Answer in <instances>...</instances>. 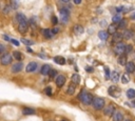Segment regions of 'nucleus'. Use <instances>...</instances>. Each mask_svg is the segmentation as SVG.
I'll return each instance as SVG.
<instances>
[{"mask_svg":"<svg viewBox=\"0 0 135 121\" xmlns=\"http://www.w3.org/2000/svg\"><path fill=\"white\" fill-rule=\"evenodd\" d=\"M78 98L80 99V101H81L84 104H91V103H93V96H92L91 94L89 93H85V91H82L81 93L79 94Z\"/></svg>","mask_w":135,"mask_h":121,"instance_id":"nucleus-1","label":"nucleus"},{"mask_svg":"<svg viewBox=\"0 0 135 121\" xmlns=\"http://www.w3.org/2000/svg\"><path fill=\"white\" fill-rule=\"evenodd\" d=\"M93 108L95 109H101L105 108V99L103 98H95L93 100Z\"/></svg>","mask_w":135,"mask_h":121,"instance_id":"nucleus-2","label":"nucleus"},{"mask_svg":"<svg viewBox=\"0 0 135 121\" xmlns=\"http://www.w3.org/2000/svg\"><path fill=\"white\" fill-rule=\"evenodd\" d=\"M114 52H115V54L117 55H122L126 53V44H123L122 42H118L115 44V47H114Z\"/></svg>","mask_w":135,"mask_h":121,"instance_id":"nucleus-3","label":"nucleus"},{"mask_svg":"<svg viewBox=\"0 0 135 121\" xmlns=\"http://www.w3.org/2000/svg\"><path fill=\"white\" fill-rule=\"evenodd\" d=\"M12 60H13V57L11 56L8 53H5V54H2L1 56V63L3 65H8L12 63Z\"/></svg>","mask_w":135,"mask_h":121,"instance_id":"nucleus-4","label":"nucleus"},{"mask_svg":"<svg viewBox=\"0 0 135 121\" xmlns=\"http://www.w3.org/2000/svg\"><path fill=\"white\" fill-rule=\"evenodd\" d=\"M59 14H60V19H61V21L64 22V23H67L68 20H69V17H70V13L68 12V10L61 8V10L59 11Z\"/></svg>","mask_w":135,"mask_h":121,"instance_id":"nucleus-5","label":"nucleus"},{"mask_svg":"<svg viewBox=\"0 0 135 121\" xmlns=\"http://www.w3.org/2000/svg\"><path fill=\"white\" fill-rule=\"evenodd\" d=\"M108 93L110 94L111 96H113V97H118L120 95V90H119V87L113 85V86H110V87H109Z\"/></svg>","mask_w":135,"mask_h":121,"instance_id":"nucleus-6","label":"nucleus"},{"mask_svg":"<svg viewBox=\"0 0 135 121\" xmlns=\"http://www.w3.org/2000/svg\"><path fill=\"white\" fill-rule=\"evenodd\" d=\"M28 21L19 22V24H18V31L21 34H24V33H27V32H28Z\"/></svg>","mask_w":135,"mask_h":121,"instance_id":"nucleus-7","label":"nucleus"},{"mask_svg":"<svg viewBox=\"0 0 135 121\" xmlns=\"http://www.w3.org/2000/svg\"><path fill=\"white\" fill-rule=\"evenodd\" d=\"M103 113H105L106 116H113V114L115 113V108L114 105H108L107 108H105L103 109Z\"/></svg>","mask_w":135,"mask_h":121,"instance_id":"nucleus-8","label":"nucleus"},{"mask_svg":"<svg viewBox=\"0 0 135 121\" xmlns=\"http://www.w3.org/2000/svg\"><path fill=\"white\" fill-rule=\"evenodd\" d=\"M56 85L59 86V87H61V86H64V84L65 83V77L62 76V75H58V76L56 77Z\"/></svg>","mask_w":135,"mask_h":121,"instance_id":"nucleus-9","label":"nucleus"},{"mask_svg":"<svg viewBox=\"0 0 135 121\" xmlns=\"http://www.w3.org/2000/svg\"><path fill=\"white\" fill-rule=\"evenodd\" d=\"M36 68H37V63L34 62V61H32V62H30V63H28V64L27 65L25 70H27L28 73H32V72L36 71Z\"/></svg>","mask_w":135,"mask_h":121,"instance_id":"nucleus-10","label":"nucleus"},{"mask_svg":"<svg viewBox=\"0 0 135 121\" xmlns=\"http://www.w3.org/2000/svg\"><path fill=\"white\" fill-rule=\"evenodd\" d=\"M22 68H23V64H22L21 62H17L12 67V72L13 73H18V72H20Z\"/></svg>","mask_w":135,"mask_h":121,"instance_id":"nucleus-11","label":"nucleus"},{"mask_svg":"<svg viewBox=\"0 0 135 121\" xmlns=\"http://www.w3.org/2000/svg\"><path fill=\"white\" fill-rule=\"evenodd\" d=\"M122 35H123V39H126V40H130L131 38H133L134 33H133V32H132L131 30H126V31L122 33Z\"/></svg>","mask_w":135,"mask_h":121,"instance_id":"nucleus-12","label":"nucleus"},{"mask_svg":"<svg viewBox=\"0 0 135 121\" xmlns=\"http://www.w3.org/2000/svg\"><path fill=\"white\" fill-rule=\"evenodd\" d=\"M126 71H127L128 73H133V72L135 71V64H134V62L129 61L127 64H126Z\"/></svg>","mask_w":135,"mask_h":121,"instance_id":"nucleus-13","label":"nucleus"},{"mask_svg":"<svg viewBox=\"0 0 135 121\" xmlns=\"http://www.w3.org/2000/svg\"><path fill=\"white\" fill-rule=\"evenodd\" d=\"M112 117H113V121H123V115L120 112H115Z\"/></svg>","mask_w":135,"mask_h":121,"instance_id":"nucleus-14","label":"nucleus"},{"mask_svg":"<svg viewBox=\"0 0 135 121\" xmlns=\"http://www.w3.org/2000/svg\"><path fill=\"white\" fill-rule=\"evenodd\" d=\"M123 39V35L122 34H120V33H116L113 35V41L114 42H116V43H118V42H121V40Z\"/></svg>","mask_w":135,"mask_h":121,"instance_id":"nucleus-15","label":"nucleus"},{"mask_svg":"<svg viewBox=\"0 0 135 121\" xmlns=\"http://www.w3.org/2000/svg\"><path fill=\"white\" fill-rule=\"evenodd\" d=\"M73 32H74L75 35H80V34L84 33V27H82L81 25L77 24V25H75V27H73Z\"/></svg>","mask_w":135,"mask_h":121,"instance_id":"nucleus-16","label":"nucleus"},{"mask_svg":"<svg viewBox=\"0 0 135 121\" xmlns=\"http://www.w3.org/2000/svg\"><path fill=\"white\" fill-rule=\"evenodd\" d=\"M117 24L116 23H113V24H110L108 27V33L109 34H112V35H114V34L117 32Z\"/></svg>","mask_w":135,"mask_h":121,"instance_id":"nucleus-17","label":"nucleus"},{"mask_svg":"<svg viewBox=\"0 0 135 121\" xmlns=\"http://www.w3.org/2000/svg\"><path fill=\"white\" fill-rule=\"evenodd\" d=\"M110 79L112 80V81H114V82H118V80H119V73H118V72H116V71L112 72L111 76H110Z\"/></svg>","mask_w":135,"mask_h":121,"instance_id":"nucleus-18","label":"nucleus"},{"mask_svg":"<svg viewBox=\"0 0 135 121\" xmlns=\"http://www.w3.org/2000/svg\"><path fill=\"white\" fill-rule=\"evenodd\" d=\"M42 35H43L45 38H52L53 37V32H52V30H49V28H44V30H42Z\"/></svg>","mask_w":135,"mask_h":121,"instance_id":"nucleus-19","label":"nucleus"},{"mask_svg":"<svg viewBox=\"0 0 135 121\" xmlns=\"http://www.w3.org/2000/svg\"><path fill=\"white\" fill-rule=\"evenodd\" d=\"M50 72H51V67L49 64H43L42 65V67H41V74L42 75H48V74H50Z\"/></svg>","mask_w":135,"mask_h":121,"instance_id":"nucleus-20","label":"nucleus"},{"mask_svg":"<svg viewBox=\"0 0 135 121\" xmlns=\"http://www.w3.org/2000/svg\"><path fill=\"white\" fill-rule=\"evenodd\" d=\"M16 19H17V21H18V22H24V21H28V20H27V17H25V15H23L22 13H17Z\"/></svg>","mask_w":135,"mask_h":121,"instance_id":"nucleus-21","label":"nucleus"},{"mask_svg":"<svg viewBox=\"0 0 135 121\" xmlns=\"http://www.w3.org/2000/svg\"><path fill=\"white\" fill-rule=\"evenodd\" d=\"M118 63L122 67H126L127 64V56H123V55H120V57H118Z\"/></svg>","mask_w":135,"mask_h":121,"instance_id":"nucleus-22","label":"nucleus"},{"mask_svg":"<svg viewBox=\"0 0 135 121\" xmlns=\"http://www.w3.org/2000/svg\"><path fill=\"white\" fill-rule=\"evenodd\" d=\"M98 37H99V39H101V40H107L109 37V33L106 31H100L98 33Z\"/></svg>","mask_w":135,"mask_h":121,"instance_id":"nucleus-23","label":"nucleus"},{"mask_svg":"<svg viewBox=\"0 0 135 121\" xmlns=\"http://www.w3.org/2000/svg\"><path fill=\"white\" fill-rule=\"evenodd\" d=\"M54 61H55L57 64H60V65H64V63H65V59L64 58V57H61V56H57L54 58Z\"/></svg>","mask_w":135,"mask_h":121,"instance_id":"nucleus-24","label":"nucleus"},{"mask_svg":"<svg viewBox=\"0 0 135 121\" xmlns=\"http://www.w3.org/2000/svg\"><path fill=\"white\" fill-rule=\"evenodd\" d=\"M22 113L24 115H33V114H35V109H33L31 108H24L22 109Z\"/></svg>","mask_w":135,"mask_h":121,"instance_id":"nucleus-25","label":"nucleus"},{"mask_svg":"<svg viewBox=\"0 0 135 121\" xmlns=\"http://www.w3.org/2000/svg\"><path fill=\"white\" fill-rule=\"evenodd\" d=\"M72 82H73L74 84H78L80 82V77L78 74H74L73 76H72Z\"/></svg>","mask_w":135,"mask_h":121,"instance_id":"nucleus-26","label":"nucleus"},{"mask_svg":"<svg viewBox=\"0 0 135 121\" xmlns=\"http://www.w3.org/2000/svg\"><path fill=\"white\" fill-rule=\"evenodd\" d=\"M13 56H14V58H15L16 60H18V61H20V60H22V58H23L22 54L20 53V52H17V51H15V52L13 53Z\"/></svg>","mask_w":135,"mask_h":121,"instance_id":"nucleus-27","label":"nucleus"},{"mask_svg":"<svg viewBox=\"0 0 135 121\" xmlns=\"http://www.w3.org/2000/svg\"><path fill=\"white\" fill-rule=\"evenodd\" d=\"M75 91H76L75 85H74V84H72V85H70V86L68 87V90H67V94H69V95H74V93H75Z\"/></svg>","mask_w":135,"mask_h":121,"instance_id":"nucleus-28","label":"nucleus"},{"mask_svg":"<svg viewBox=\"0 0 135 121\" xmlns=\"http://www.w3.org/2000/svg\"><path fill=\"white\" fill-rule=\"evenodd\" d=\"M127 96L130 98V99H133V98H135V90H133V88L128 90L127 91Z\"/></svg>","mask_w":135,"mask_h":121,"instance_id":"nucleus-29","label":"nucleus"},{"mask_svg":"<svg viewBox=\"0 0 135 121\" xmlns=\"http://www.w3.org/2000/svg\"><path fill=\"white\" fill-rule=\"evenodd\" d=\"M121 20H122V19H121V16H120L119 14H117V15H115V16L113 17V18H112V21H113L114 23H119Z\"/></svg>","mask_w":135,"mask_h":121,"instance_id":"nucleus-30","label":"nucleus"},{"mask_svg":"<svg viewBox=\"0 0 135 121\" xmlns=\"http://www.w3.org/2000/svg\"><path fill=\"white\" fill-rule=\"evenodd\" d=\"M21 42L23 43V44H25V45H32V44H34V41H32V40H30V39H25V38H22Z\"/></svg>","mask_w":135,"mask_h":121,"instance_id":"nucleus-31","label":"nucleus"},{"mask_svg":"<svg viewBox=\"0 0 135 121\" xmlns=\"http://www.w3.org/2000/svg\"><path fill=\"white\" fill-rule=\"evenodd\" d=\"M126 27H127V20L122 19L121 21L119 22V24H118V28H125Z\"/></svg>","mask_w":135,"mask_h":121,"instance_id":"nucleus-32","label":"nucleus"},{"mask_svg":"<svg viewBox=\"0 0 135 121\" xmlns=\"http://www.w3.org/2000/svg\"><path fill=\"white\" fill-rule=\"evenodd\" d=\"M11 5L13 8H17L19 5V0H11Z\"/></svg>","mask_w":135,"mask_h":121,"instance_id":"nucleus-33","label":"nucleus"},{"mask_svg":"<svg viewBox=\"0 0 135 121\" xmlns=\"http://www.w3.org/2000/svg\"><path fill=\"white\" fill-rule=\"evenodd\" d=\"M12 7V5H5V7H4V8H3V13L4 14H8V13H10L11 12V11H12V8L13 7Z\"/></svg>","mask_w":135,"mask_h":121,"instance_id":"nucleus-34","label":"nucleus"},{"mask_svg":"<svg viewBox=\"0 0 135 121\" xmlns=\"http://www.w3.org/2000/svg\"><path fill=\"white\" fill-rule=\"evenodd\" d=\"M44 93L48 95V96H51L52 95V87L51 86H47V87L44 88Z\"/></svg>","mask_w":135,"mask_h":121,"instance_id":"nucleus-35","label":"nucleus"},{"mask_svg":"<svg viewBox=\"0 0 135 121\" xmlns=\"http://www.w3.org/2000/svg\"><path fill=\"white\" fill-rule=\"evenodd\" d=\"M121 82L123 83V84H126V83H128L129 82V77L127 76V74H125L122 76V78H121Z\"/></svg>","mask_w":135,"mask_h":121,"instance_id":"nucleus-36","label":"nucleus"},{"mask_svg":"<svg viewBox=\"0 0 135 121\" xmlns=\"http://www.w3.org/2000/svg\"><path fill=\"white\" fill-rule=\"evenodd\" d=\"M132 52V45L131 44H128V45H126V54H130Z\"/></svg>","mask_w":135,"mask_h":121,"instance_id":"nucleus-37","label":"nucleus"},{"mask_svg":"<svg viewBox=\"0 0 135 121\" xmlns=\"http://www.w3.org/2000/svg\"><path fill=\"white\" fill-rule=\"evenodd\" d=\"M30 24H31V27H32L33 28H36L37 27V24H36V22H35V20H34V18H32L30 20Z\"/></svg>","mask_w":135,"mask_h":121,"instance_id":"nucleus-38","label":"nucleus"},{"mask_svg":"<svg viewBox=\"0 0 135 121\" xmlns=\"http://www.w3.org/2000/svg\"><path fill=\"white\" fill-rule=\"evenodd\" d=\"M105 71H106V78H110L111 73H110V71H109V68L108 67H105Z\"/></svg>","mask_w":135,"mask_h":121,"instance_id":"nucleus-39","label":"nucleus"},{"mask_svg":"<svg viewBox=\"0 0 135 121\" xmlns=\"http://www.w3.org/2000/svg\"><path fill=\"white\" fill-rule=\"evenodd\" d=\"M56 74H57V72L55 70H51V72H50V74H49V75H50L51 77H55Z\"/></svg>","mask_w":135,"mask_h":121,"instance_id":"nucleus-40","label":"nucleus"},{"mask_svg":"<svg viewBox=\"0 0 135 121\" xmlns=\"http://www.w3.org/2000/svg\"><path fill=\"white\" fill-rule=\"evenodd\" d=\"M52 22H53V24H57L58 23V19H57L55 16H53L52 17Z\"/></svg>","mask_w":135,"mask_h":121,"instance_id":"nucleus-41","label":"nucleus"},{"mask_svg":"<svg viewBox=\"0 0 135 121\" xmlns=\"http://www.w3.org/2000/svg\"><path fill=\"white\" fill-rule=\"evenodd\" d=\"M11 42H12L14 45H17V47L19 45V41H18V40H16V39H12V40H11Z\"/></svg>","mask_w":135,"mask_h":121,"instance_id":"nucleus-42","label":"nucleus"},{"mask_svg":"<svg viewBox=\"0 0 135 121\" xmlns=\"http://www.w3.org/2000/svg\"><path fill=\"white\" fill-rule=\"evenodd\" d=\"M52 32H53V34H57L59 32V28L58 27H55V28H53V30H52Z\"/></svg>","mask_w":135,"mask_h":121,"instance_id":"nucleus-43","label":"nucleus"},{"mask_svg":"<svg viewBox=\"0 0 135 121\" xmlns=\"http://www.w3.org/2000/svg\"><path fill=\"white\" fill-rule=\"evenodd\" d=\"M0 52L3 54V52H4V45L3 44H0Z\"/></svg>","mask_w":135,"mask_h":121,"instance_id":"nucleus-44","label":"nucleus"},{"mask_svg":"<svg viewBox=\"0 0 135 121\" xmlns=\"http://www.w3.org/2000/svg\"><path fill=\"white\" fill-rule=\"evenodd\" d=\"M116 11H117V12H122V11H123V7H116Z\"/></svg>","mask_w":135,"mask_h":121,"instance_id":"nucleus-45","label":"nucleus"},{"mask_svg":"<svg viewBox=\"0 0 135 121\" xmlns=\"http://www.w3.org/2000/svg\"><path fill=\"white\" fill-rule=\"evenodd\" d=\"M3 38H4L5 40H7V41H11V40H12V39L10 38V37H7V35H4V36H3Z\"/></svg>","mask_w":135,"mask_h":121,"instance_id":"nucleus-46","label":"nucleus"},{"mask_svg":"<svg viewBox=\"0 0 135 121\" xmlns=\"http://www.w3.org/2000/svg\"><path fill=\"white\" fill-rule=\"evenodd\" d=\"M80 2H81V0H74V3L75 4H79Z\"/></svg>","mask_w":135,"mask_h":121,"instance_id":"nucleus-47","label":"nucleus"},{"mask_svg":"<svg viewBox=\"0 0 135 121\" xmlns=\"http://www.w3.org/2000/svg\"><path fill=\"white\" fill-rule=\"evenodd\" d=\"M131 18H132V19H135V13H134V14H133V15H132V16H131Z\"/></svg>","mask_w":135,"mask_h":121,"instance_id":"nucleus-48","label":"nucleus"},{"mask_svg":"<svg viewBox=\"0 0 135 121\" xmlns=\"http://www.w3.org/2000/svg\"><path fill=\"white\" fill-rule=\"evenodd\" d=\"M61 1H62V2H69L70 0H61Z\"/></svg>","mask_w":135,"mask_h":121,"instance_id":"nucleus-49","label":"nucleus"},{"mask_svg":"<svg viewBox=\"0 0 135 121\" xmlns=\"http://www.w3.org/2000/svg\"><path fill=\"white\" fill-rule=\"evenodd\" d=\"M125 121H131L130 119H127V120H125Z\"/></svg>","mask_w":135,"mask_h":121,"instance_id":"nucleus-50","label":"nucleus"},{"mask_svg":"<svg viewBox=\"0 0 135 121\" xmlns=\"http://www.w3.org/2000/svg\"><path fill=\"white\" fill-rule=\"evenodd\" d=\"M133 58H134V59H135V53H134V57H133Z\"/></svg>","mask_w":135,"mask_h":121,"instance_id":"nucleus-51","label":"nucleus"},{"mask_svg":"<svg viewBox=\"0 0 135 121\" xmlns=\"http://www.w3.org/2000/svg\"><path fill=\"white\" fill-rule=\"evenodd\" d=\"M61 121H68V120H64H64H61Z\"/></svg>","mask_w":135,"mask_h":121,"instance_id":"nucleus-52","label":"nucleus"}]
</instances>
